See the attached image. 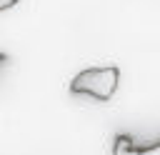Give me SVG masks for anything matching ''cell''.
Returning a JSON list of instances; mask_svg holds the SVG:
<instances>
[{"label":"cell","instance_id":"6da1fadb","mask_svg":"<svg viewBox=\"0 0 160 155\" xmlns=\"http://www.w3.org/2000/svg\"><path fill=\"white\" fill-rule=\"evenodd\" d=\"M120 85V70L115 65L105 68H85L70 80L72 95H90L95 100H110Z\"/></svg>","mask_w":160,"mask_h":155},{"label":"cell","instance_id":"7a4b0ae2","mask_svg":"<svg viewBox=\"0 0 160 155\" xmlns=\"http://www.w3.org/2000/svg\"><path fill=\"white\" fill-rule=\"evenodd\" d=\"M112 155H160V142L138 148L130 135H118L112 142Z\"/></svg>","mask_w":160,"mask_h":155},{"label":"cell","instance_id":"3957f363","mask_svg":"<svg viewBox=\"0 0 160 155\" xmlns=\"http://www.w3.org/2000/svg\"><path fill=\"white\" fill-rule=\"evenodd\" d=\"M20 0H0V12H5V10H10V8H15Z\"/></svg>","mask_w":160,"mask_h":155}]
</instances>
